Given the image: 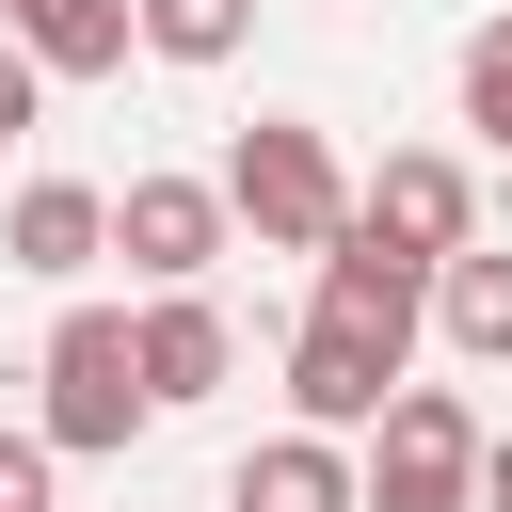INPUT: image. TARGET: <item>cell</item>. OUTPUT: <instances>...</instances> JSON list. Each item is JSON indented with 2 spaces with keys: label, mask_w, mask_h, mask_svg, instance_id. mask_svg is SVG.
Returning a JSON list of instances; mask_svg holds the SVG:
<instances>
[{
  "label": "cell",
  "mask_w": 512,
  "mask_h": 512,
  "mask_svg": "<svg viewBox=\"0 0 512 512\" xmlns=\"http://www.w3.org/2000/svg\"><path fill=\"white\" fill-rule=\"evenodd\" d=\"M240 240V208H224V176H128L112 192V256L144 272V288H208V256Z\"/></svg>",
  "instance_id": "4"
},
{
  "label": "cell",
  "mask_w": 512,
  "mask_h": 512,
  "mask_svg": "<svg viewBox=\"0 0 512 512\" xmlns=\"http://www.w3.org/2000/svg\"><path fill=\"white\" fill-rule=\"evenodd\" d=\"M112 256V192H80V176H32L16 208H0V272H48V288H80Z\"/></svg>",
  "instance_id": "7"
},
{
  "label": "cell",
  "mask_w": 512,
  "mask_h": 512,
  "mask_svg": "<svg viewBox=\"0 0 512 512\" xmlns=\"http://www.w3.org/2000/svg\"><path fill=\"white\" fill-rule=\"evenodd\" d=\"M32 96H48V64H32V32H0V144L32 128Z\"/></svg>",
  "instance_id": "15"
},
{
  "label": "cell",
  "mask_w": 512,
  "mask_h": 512,
  "mask_svg": "<svg viewBox=\"0 0 512 512\" xmlns=\"http://www.w3.org/2000/svg\"><path fill=\"white\" fill-rule=\"evenodd\" d=\"M48 480H64V448L48 432H0V512H48Z\"/></svg>",
  "instance_id": "14"
},
{
  "label": "cell",
  "mask_w": 512,
  "mask_h": 512,
  "mask_svg": "<svg viewBox=\"0 0 512 512\" xmlns=\"http://www.w3.org/2000/svg\"><path fill=\"white\" fill-rule=\"evenodd\" d=\"M464 128H480V144H512V16H480V32H464Z\"/></svg>",
  "instance_id": "13"
},
{
  "label": "cell",
  "mask_w": 512,
  "mask_h": 512,
  "mask_svg": "<svg viewBox=\"0 0 512 512\" xmlns=\"http://www.w3.org/2000/svg\"><path fill=\"white\" fill-rule=\"evenodd\" d=\"M400 368H416V352H384L368 320H336V304H304V336H288V416H304V432H384V400H400Z\"/></svg>",
  "instance_id": "5"
},
{
  "label": "cell",
  "mask_w": 512,
  "mask_h": 512,
  "mask_svg": "<svg viewBox=\"0 0 512 512\" xmlns=\"http://www.w3.org/2000/svg\"><path fill=\"white\" fill-rule=\"evenodd\" d=\"M32 384H48V400H32V432H48L64 464H112V448L160 416V384H144V320H112V304H64Z\"/></svg>",
  "instance_id": "1"
},
{
  "label": "cell",
  "mask_w": 512,
  "mask_h": 512,
  "mask_svg": "<svg viewBox=\"0 0 512 512\" xmlns=\"http://www.w3.org/2000/svg\"><path fill=\"white\" fill-rule=\"evenodd\" d=\"M352 224H368L384 256H416V272H448V256L480 240V192H464V160H448V144H400V160H384V176L352 192Z\"/></svg>",
  "instance_id": "6"
},
{
  "label": "cell",
  "mask_w": 512,
  "mask_h": 512,
  "mask_svg": "<svg viewBox=\"0 0 512 512\" xmlns=\"http://www.w3.org/2000/svg\"><path fill=\"white\" fill-rule=\"evenodd\" d=\"M432 336H448L464 368H512V256H496V240H464V256L432 272Z\"/></svg>",
  "instance_id": "11"
},
{
  "label": "cell",
  "mask_w": 512,
  "mask_h": 512,
  "mask_svg": "<svg viewBox=\"0 0 512 512\" xmlns=\"http://www.w3.org/2000/svg\"><path fill=\"white\" fill-rule=\"evenodd\" d=\"M224 512H368V464H352L336 432H272V448H240Z\"/></svg>",
  "instance_id": "9"
},
{
  "label": "cell",
  "mask_w": 512,
  "mask_h": 512,
  "mask_svg": "<svg viewBox=\"0 0 512 512\" xmlns=\"http://www.w3.org/2000/svg\"><path fill=\"white\" fill-rule=\"evenodd\" d=\"M0 16H16V32H32V16H64V0H0Z\"/></svg>",
  "instance_id": "17"
},
{
  "label": "cell",
  "mask_w": 512,
  "mask_h": 512,
  "mask_svg": "<svg viewBox=\"0 0 512 512\" xmlns=\"http://www.w3.org/2000/svg\"><path fill=\"white\" fill-rule=\"evenodd\" d=\"M480 512H512V432H496V448H480Z\"/></svg>",
  "instance_id": "16"
},
{
  "label": "cell",
  "mask_w": 512,
  "mask_h": 512,
  "mask_svg": "<svg viewBox=\"0 0 512 512\" xmlns=\"http://www.w3.org/2000/svg\"><path fill=\"white\" fill-rule=\"evenodd\" d=\"M304 272H320L304 304H336V320H368L384 352H416V320H432V272H416V256H384V240L352 224V240H336V256H304Z\"/></svg>",
  "instance_id": "8"
},
{
  "label": "cell",
  "mask_w": 512,
  "mask_h": 512,
  "mask_svg": "<svg viewBox=\"0 0 512 512\" xmlns=\"http://www.w3.org/2000/svg\"><path fill=\"white\" fill-rule=\"evenodd\" d=\"M240 32H256V0H144L160 64H240Z\"/></svg>",
  "instance_id": "12"
},
{
  "label": "cell",
  "mask_w": 512,
  "mask_h": 512,
  "mask_svg": "<svg viewBox=\"0 0 512 512\" xmlns=\"http://www.w3.org/2000/svg\"><path fill=\"white\" fill-rule=\"evenodd\" d=\"M224 208H240L256 256H336V240H352V176H336V144H320L304 112H256V128L224 144Z\"/></svg>",
  "instance_id": "2"
},
{
  "label": "cell",
  "mask_w": 512,
  "mask_h": 512,
  "mask_svg": "<svg viewBox=\"0 0 512 512\" xmlns=\"http://www.w3.org/2000/svg\"><path fill=\"white\" fill-rule=\"evenodd\" d=\"M480 416L448 400V384H400L384 400V432H368V512H480Z\"/></svg>",
  "instance_id": "3"
},
{
  "label": "cell",
  "mask_w": 512,
  "mask_h": 512,
  "mask_svg": "<svg viewBox=\"0 0 512 512\" xmlns=\"http://www.w3.org/2000/svg\"><path fill=\"white\" fill-rule=\"evenodd\" d=\"M224 368H240V320H224L208 288H160V304H144V384H160V416H176V400H208Z\"/></svg>",
  "instance_id": "10"
}]
</instances>
